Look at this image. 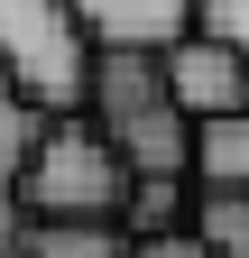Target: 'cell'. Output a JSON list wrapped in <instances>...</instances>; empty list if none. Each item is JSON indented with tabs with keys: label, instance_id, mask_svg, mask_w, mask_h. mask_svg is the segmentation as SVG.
<instances>
[{
	"label": "cell",
	"instance_id": "1",
	"mask_svg": "<svg viewBox=\"0 0 249 258\" xmlns=\"http://www.w3.org/2000/svg\"><path fill=\"white\" fill-rule=\"evenodd\" d=\"M83 111L120 139V157H130L139 175H194V129H203V120L175 102L166 55H148V46H102Z\"/></svg>",
	"mask_w": 249,
	"mask_h": 258
},
{
	"label": "cell",
	"instance_id": "2",
	"mask_svg": "<svg viewBox=\"0 0 249 258\" xmlns=\"http://www.w3.org/2000/svg\"><path fill=\"white\" fill-rule=\"evenodd\" d=\"M139 166L120 157V139L92 111H46L19 166V203L28 212H130Z\"/></svg>",
	"mask_w": 249,
	"mask_h": 258
},
{
	"label": "cell",
	"instance_id": "3",
	"mask_svg": "<svg viewBox=\"0 0 249 258\" xmlns=\"http://www.w3.org/2000/svg\"><path fill=\"white\" fill-rule=\"evenodd\" d=\"M92 64H102V46H92L74 0H0V74L37 111H83Z\"/></svg>",
	"mask_w": 249,
	"mask_h": 258
},
{
	"label": "cell",
	"instance_id": "4",
	"mask_svg": "<svg viewBox=\"0 0 249 258\" xmlns=\"http://www.w3.org/2000/svg\"><path fill=\"white\" fill-rule=\"evenodd\" d=\"M166 83H175V102L212 120V111H240L249 102V55L231 37H212V28H184V37L166 46Z\"/></svg>",
	"mask_w": 249,
	"mask_h": 258
},
{
	"label": "cell",
	"instance_id": "5",
	"mask_svg": "<svg viewBox=\"0 0 249 258\" xmlns=\"http://www.w3.org/2000/svg\"><path fill=\"white\" fill-rule=\"evenodd\" d=\"M10 258H139V231L120 212H28Z\"/></svg>",
	"mask_w": 249,
	"mask_h": 258
},
{
	"label": "cell",
	"instance_id": "6",
	"mask_svg": "<svg viewBox=\"0 0 249 258\" xmlns=\"http://www.w3.org/2000/svg\"><path fill=\"white\" fill-rule=\"evenodd\" d=\"M83 28H92V46H148V55H166L184 28L203 19V0H74Z\"/></svg>",
	"mask_w": 249,
	"mask_h": 258
},
{
	"label": "cell",
	"instance_id": "7",
	"mask_svg": "<svg viewBox=\"0 0 249 258\" xmlns=\"http://www.w3.org/2000/svg\"><path fill=\"white\" fill-rule=\"evenodd\" d=\"M37 102L0 74V258H10V240H19V221H28V203H19V166H28V139H37Z\"/></svg>",
	"mask_w": 249,
	"mask_h": 258
},
{
	"label": "cell",
	"instance_id": "8",
	"mask_svg": "<svg viewBox=\"0 0 249 258\" xmlns=\"http://www.w3.org/2000/svg\"><path fill=\"white\" fill-rule=\"evenodd\" d=\"M194 184H249V102L194 129Z\"/></svg>",
	"mask_w": 249,
	"mask_h": 258
},
{
	"label": "cell",
	"instance_id": "9",
	"mask_svg": "<svg viewBox=\"0 0 249 258\" xmlns=\"http://www.w3.org/2000/svg\"><path fill=\"white\" fill-rule=\"evenodd\" d=\"M194 231L222 258H249V184H203L194 194Z\"/></svg>",
	"mask_w": 249,
	"mask_h": 258
},
{
	"label": "cell",
	"instance_id": "10",
	"mask_svg": "<svg viewBox=\"0 0 249 258\" xmlns=\"http://www.w3.org/2000/svg\"><path fill=\"white\" fill-rule=\"evenodd\" d=\"M184 184H194V175H139L120 221H130V231H175V221H194V194H184Z\"/></svg>",
	"mask_w": 249,
	"mask_h": 258
},
{
	"label": "cell",
	"instance_id": "11",
	"mask_svg": "<svg viewBox=\"0 0 249 258\" xmlns=\"http://www.w3.org/2000/svg\"><path fill=\"white\" fill-rule=\"evenodd\" d=\"M139 258H222L194 221H175V231H139Z\"/></svg>",
	"mask_w": 249,
	"mask_h": 258
},
{
	"label": "cell",
	"instance_id": "12",
	"mask_svg": "<svg viewBox=\"0 0 249 258\" xmlns=\"http://www.w3.org/2000/svg\"><path fill=\"white\" fill-rule=\"evenodd\" d=\"M194 28H212V37H231L240 55H249V0H203V19Z\"/></svg>",
	"mask_w": 249,
	"mask_h": 258
}]
</instances>
